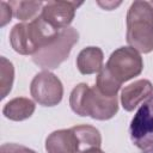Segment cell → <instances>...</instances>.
<instances>
[{"instance_id": "1", "label": "cell", "mask_w": 153, "mask_h": 153, "mask_svg": "<svg viewBox=\"0 0 153 153\" xmlns=\"http://www.w3.org/2000/svg\"><path fill=\"white\" fill-rule=\"evenodd\" d=\"M71 109L79 116H88L93 120L106 121L112 118L118 111V100L116 97L102 94L96 86L87 84L76 85L69 96Z\"/></svg>"}, {"instance_id": "2", "label": "cell", "mask_w": 153, "mask_h": 153, "mask_svg": "<svg viewBox=\"0 0 153 153\" xmlns=\"http://www.w3.org/2000/svg\"><path fill=\"white\" fill-rule=\"evenodd\" d=\"M127 43L139 53L153 50V6L151 1L131 2L127 13Z\"/></svg>"}, {"instance_id": "3", "label": "cell", "mask_w": 153, "mask_h": 153, "mask_svg": "<svg viewBox=\"0 0 153 153\" xmlns=\"http://www.w3.org/2000/svg\"><path fill=\"white\" fill-rule=\"evenodd\" d=\"M59 31L38 16L31 22L16 24L10 32V43L14 51L22 55H33L45 47Z\"/></svg>"}, {"instance_id": "4", "label": "cell", "mask_w": 153, "mask_h": 153, "mask_svg": "<svg viewBox=\"0 0 153 153\" xmlns=\"http://www.w3.org/2000/svg\"><path fill=\"white\" fill-rule=\"evenodd\" d=\"M78 41V31L72 26L65 27L45 47L32 55V61L43 69H55L68 59L73 45Z\"/></svg>"}, {"instance_id": "5", "label": "cell", "mask_w": 153, "mask_h": 153, "mask_svg": "<svg viewBox=\"0 0 153 153\" xmlns=\"http://www.w3.org/2000/svg\"><path fill=\"white\" fill-rule=\"evenodd\" d=\"M104 67L120 84H123L141 74L143 61L140 53L131 47H121L111 53Z\"/></svg>"}, {"instance_id": "6", "label": "cell", "mask_w": 153, "mask_h": 153, "mask_svg": "<svg viewBox=\"0 0 153 153\" xmlns=\"http://www.w3.org/2000/svg\"><path fill=\"white\" fill-rule=\"evenodd\" d=\"M130 139L133 143L142 149H153V94L147 98L135 112L130 127Z\"/></svg>"}, {"instance_id": "7", "label": "cell", "mask_w": 153, "mask_h": 153, "mask_svg": "<svg viewBox=\"0 0 153 153\" xmlns=\"http://www.w3.org/2000/svg\"><path fill=\"white\" fill-rule=\"evenodd\" d=\"M32 98L43 106H55L63 97V86L61 80L49 71H42L36 74L30 85Z\"/></svg>"}, {"instance_id": "8", "label": "cell", "mask_w": 153, "mask_h": 153, "mask_svg": "<svg viewBox=\"0 0 153 153\" xmlns=\"http://www.w3.org/2000/svg\"><path fill=\"white\" fill-rule=\"evenodd\" d=\"M82 2L76 1H48L44 2L41 17L56 30L68 27L75 16V10L81 6Z\"/></svg>"}, {"instance_id": "9", "label": "cell", "mask_w": 153, "mask_h": 153, "mask_svg": "<svg viewBox=\"0 0 153 153\" xmlns=\"http://www.w3.org/2000/svg\"><path fill=\"white\" fill-rule=\"evenodd\" d=\"M153 94V85L147 79L136 80L121 92V104L126 111H133L137 105L143 103Z\"/></svg>"}, {"instance_id": "10", "label": "cell", "mask_w": 153, "mask_h": 153, "mask_svg": "<svg viewBox=\"0 0 153 153\" xmlns=\"http://www.w3.org/2000/svg\"><path fill=\"white\" fill-rule=\"evenodd\" d=\"M48 153H80L78 139L72 128L55 130L45 140Z\"/></svg>"}, {"instance_id": "11", "label": "cell", "mask_w": 153, "mask_h": 153, "mask_svg": "<svg viewBox=\"0 0 153 153\" xmlns=\"http://www.w3.org/2000/svg\"><path fill=\"white\" fill-rule=\"evenodd\" d=\"M104 54L98 47H86L84 48L76 57V67L79 72L84 75L99 73L103 66Z\"/></svg>"}, {"instance_id": "12", "label": "cell", "mask_w": 153, "mask_h": 153, "mask_svg": "<svg viewBox=\"0 0 153 153\" xmlns=\"http://www.w3.org/2000/svg\"><path fill=\"white\" fill-rule=\"evenodd\" d=\"M35 103L25 97H17L7 102L2 109V115L11 121H24L35 112Z\"/></svg>"}, {"instance_id": "13", "label": "cell", "mask_w": 153, "mask_h": 153, "mask_svg": "<svg viewBox=\"0 0 153 153\" xmlns=\"http://www.w3.org/2000/svg\"><path fill=\"white\" fill-rule=\"evenodd\" d=\"M80 147V153L90 148H100L102 146V135L96 127L88 124H81L72 127Z\"/></svg>"}, {"instance_id": "14", "label": "cell", "mask_w": 153, "mask_h": 153, "mask_svg": "<svg viewBox=\"0 0 153 153\" xmlns=\"http://www.w3.org/2000/svg\"><path fill=\"white\" fill-rule=\"evenodd\" d=\"M8 5L11 6L12 8V12H13V16L22 20V23H27L29 20H33L36 19L42 12V8H43V5L44 2L42 1H18V0H14V1H10Z\"/></svg>"}, {"instance_id": "15", "label": "cell", "mask_w": 153, "mask_h": 153, "mask_svg": "<svg viewBox=\"0 0 153 153\" xmlns=\"http://www.w3.org/2000/svg\"><path fill=\"white\" fill-rule=\"evenodd\" d=\"M97 90L106 96V97H116L117 96V92L120 91L122 84H120L109 72L105 67H103L100 69V72L98 73L97 75V79H96V85Z\"/></svg>"}, {"instance_id": "16", "label": "cell", "mask_w": 153, "mask_h": 153, "mask_svg": "<svg viewBox=\"0 0 153 153\" xmlns=\"http://www.w3.org/2000/svg\"><path fill=\"white\" fill-rule=\"evenodd\" d=\"M14 80V67L6 57H0V96L4 99L12 90Z\"/></svg>"}, {"instance_id": "17", "label": "cell", "mask_w": 153, "mask_h": 153, "mask_svg": "<svg viewBox=\"0 0 153 153\" xmlns=\"http://www.w3.org/2000/svg\"><path fill=\"white\" fill-rule=\"evenodd\" d=\"M0 153H36L33 149L18 143H4L0 147Z\"/></svg>"}, {"instance_id": "18", "label": "cell", "mask_w": 153, "mask_h": 153, "mask_svg": "<svg viewBox=\"0 0 153 153\" xmlns=\"http://www.w3.org/2000/svg\"><path fill=\"white\" fill-rule=\"evenodd\" d=\"M0 8H1V12H0V26L2 27L7 23H10L12 20L11 18L13 16V12H12L11 6L6 1H1L0 2Z\"/></svg>"}, {"instance_id": "19", "label": "cell", "mask_w": 153, "mask_h": 153, "mask_svg": "<svg viewBox=\"0 0 153 153\" xmlns=\"http://www.w3.org/2000/svg\"><path fill=\"white\" fill-rule=\"evenodd\" d=\"M98 5L99 6H102V7H104L105 10H114L116 6H118V5H121V1H118V2H98Z\"/></svg>"}, {"instance_id": "20", "label": "cell", "mask_w": 153, "mask_h": 153, "mask_svg": "<svg viewBox=\"0 0 153 153\" xmlns=\"http://www.w3.org/2000/svg\"><path fill=\"white\" fill-rule=\"evenodd\" d=\"M81 153H105V152H103L100 148H90V149L82 151Z\"/></svg>"}, {"instance_id": "21", "label": "cell", "mask_w": 153, "mask_h": 153, "mask_svg": "<svg viewBox=\"0 0 153 153\" xmlns=\"http://www.w3.org/2000/svg\"><path fill=\"white\" fill-rule=\"evenodd\" d=\"M151 4H152V6H153V1H151Z\"/></svg>"}]
</instances>
